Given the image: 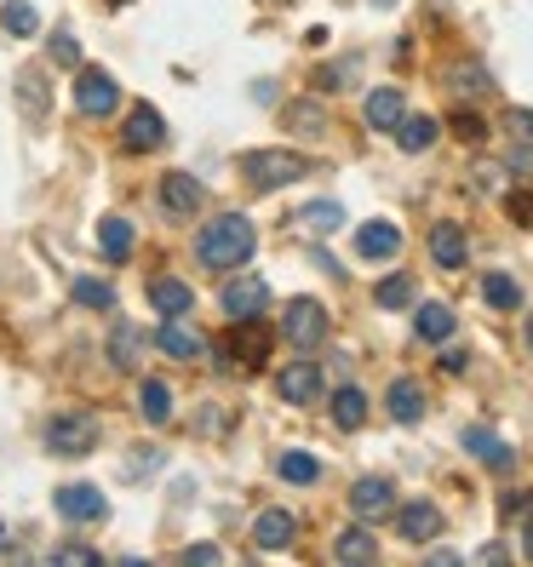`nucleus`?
Segmentation results:
<instances>
[{"label": "nucleus", "instance_id": "nucleus-28", "mask_svg": "<svg viewBox=\"0 0 533 567\" xmlns=\"http://www.w3.org/2000/svg\"><path fill=\"white\" fill-rule=\"evenodd\" d=\"M287 126H293L298 138H321V133H327V115H321V103H310V98L287 103Z\"/></svg>", "mask_w": 533, "mask_h": 567}, {"label": "nucleus", "instance_id": "nucleus-8", "mask_svg": "<svg viewBox=\"0 0 533 567\" xmlns=\"http://www.w3.org/2000/svg\"><path fill=\"white\" fill-rule=\"evenodd\" d=\"M350 510L362 515V522H378V515H396V487L385 476H362L350 487Z\"/></svg>", "mask_w": 533, "mask_h": 567}, {"label": "nucleus", "instance_id": "nucleus-9", "mask_svg": "<svg viewBox=\"0 0 533 567\" xmlns=\"http://www.w3.org/2000/svg\"><path fill=\"white\" fill-rule=\"evenodd\" d=\"M161 138H167L161 110H156V103H133V121L121 126V144L144 155V149H161Z\"/></svg>", "mask_w": 533, "mask_h": 567}, {"label": "nucleus", "instance_id": "nucleus-40", "mask_svg": "<svg viewBox=\"0 0 533 567\" xmlns=\"http://www.w3.org/2000/svg\"><path fill=\"white\" fill-rule=\"evenodd\" d=\"M465 367H470L465 350H442V373H465Z\"/></svg>", "mask_w": 533, "mask_h": 567}, {"label": "nucleus", "instance_id": "nucleus-21", "mask_svg": "<svg viewBox=\"0 0 533 567\" xmlns=\"http://www.w3.org/2000/svg\"><path fill=\"white\" fill-rule=\"evenodd\" d=\"M436 138H442V126L430 121V115H401V121H396V144L408 149V155H424Z\"/></svg>", "mask_w": 533, "mask_h": 567}, {"label": "nucleus", "instance_id": "nucleus-6", "mask_svg": "<svg viewBox=\"0 0 533 567\" xmlns=\"http://www.w3.org/2000/svg\"><path fill=\"white\" fill-rule=\"evenodd\" d=\"M75 103H81V115H115L121 110V87L110 81L104 69H81L75 75Z\"/></svg>", "mask_w": 533, "mask_h": 567}, {"label": "nucleus", "instance_id": "nucleus-11", "mask_svg": "<svg viewBox=\"0 0 533 567\" xmlns=\"http://www.w3.org/2000/svg\"><path fill=\"white\" fill-rule=\"evenodd\" d=\"M396 528H401V538H413V545H430V538L442 533V510H436V504H424V499L396 504Z\"/></svg>", "mask_w": 533, "mask_h": 567}, {"label": "nucleus", "instance_id": "nucleus-43", "mask_svg": "<svg viewBox=\"0 0 533 567\" xmlns=\"http://www.w3.org/2000/svg\"><path fill=\"white\" fill-rule=\"evenodd\" d=\"M511 133H522V138L533 144V110H517V115H511Z\"/></svg>", "mask_w": 533, "mask_h": 567}, {"label": "nucleus", "instance_id": "nucleus-5", "mask_svg": "<svg viewBox=\"0 0 533 567\" xmlns=\"http://www.w3.org/2000/svg\"><path fill=\"white\" fill-rule=\"evenodd\" d=\"M218 304H224V316H230V321H259V316H264V304H270V287H264L259 275L224 281V293H218Z\"/></svg>", "mask_w": 533, "mask_h": 567}, {"label": "nucleus", "instance_id": "nucleus-1", "mask_svg": "<svg viewBox=\"0 0 533 567\" xmlns=\"http://www.w3.org/2000/svg\"><path fill=\"white\" fill-rule=\"evenodd\" d=\"M252 247H259V236H252V224L241 213H224V218H213L195 236V258L207 270H241L247 258H252Z\"/></svg>", "mask_w": 533, "mask_h": 567}, {"label": "nucleus", "instance_id": "nucleus-16", "mask_svg": "<svg viewBox=\"0 0 533 567\" xmlns=\"http://www.w3.org/2000/svg\"><path fill=\"white\" fill-rule=\"evenodd\" d=\"M430 258H436L442 270H465V258H470L465 229L460 224H436V229H430Z\"/></svg>", "mask_w": 533, "mask_h": 567}, {"label": "nucleus", "instance_id": "nucleus-10", "mask_svg": "<svg viewBox=\"0 0 533 567\" xmlns=\"http://www.w3.org/2000/svg\"><path fill=\"white\" fill-rule=\"evenodd\" d=\"M58 510L69 515V522H104V515H110L104 494H98V487H87V481L58 487Z\"/></svg>", "mask_w": 533, "mask_h": 567}, {"label": "nucleus", "instance_id": "nucleus-17", "mask_svg": "<svg viewBox=\"0 0 533 567\" xmlns=\"http://www.w3.org/2000/svg\"><path fill=\"white\" fill-rule=\"evenodd\" d=\"M367 126H373V133H396V121L401 115H408V98H401L396 87H378V92H367Z\"/></svg>", "mask_w": 533, "mask_h": 567}, {"label": "nucleus", "instance_id": "nucleus-3", "mask_svg": "<svg viewBox=\"0 0 533 567\" xmlns=\"http://www.w3.org/2000/svg\"><path fill=\"white\" fill-rule=\"evenodd\" d=\"M46 447H53L58 458H81L98 447V419L92 412H58L53 424H46Z\"/></svg>", "mask_w": 533, "mask_h": 567}, {"label": "nucleus", "instance_id": "nucleus-39", "mask_svg": "<svg viewBox=\"0 0 533 567\" xmlns=\"http://www.w3.org/2000/svg\"><path fill=\"white\" fill-rule=\"evenodd\" d=\"M53 58H58V64H75L81 52H75V41H69V35H53Z\"/></svg>", "mask_w": 533, "mask_h": 567}, {"label": "nucleus", "instance_id": "nucleus-38", "mask_svg": "<svg viewBox=\"0 0 533 567\" xmlns=\"http://www.w3.org/2000/svg\"><path fill=\"white\" fill-rule=\"evenodd\" d=\"M58 562L81 567V562H98V551H87V545H58Z\"/></svg>", "mask_w": 533, "mask_h": 567}, {"label": "nucleus", "instance_id": "nucleus-36", "mask_svg": "<svg viewBox=\"0 0 533 567\" xmlns=\"http://www.w3.org/2000/svg\"><path fill=\"white\" fill-rule=\"evenodd\" d=\"M282 476H287V481H316L321 464H316L310 453H282Z\"/></svg>", "mask_w": 533, "mask_h": 567}, {"label": "nucleus", "instance_id": "nucleus-24", "mask_svg": "<svg viewBox=\"0 0 533 567\" xmlns=\"http://www.w3.org/2000/svg\"><path fill=\"white\" fill-rule=\"evenodd\" d=\"M224 350H236V355H230L236 367H259V361H264V332H259V321H236V339L224 344Z\"/></svg>", "mask_w": 533, "mask_h": 567}, {"label": "nucleus", "instance_id": "nucleus-37", "mask_svg": "<svg viewBox=\"0 0 533 567\" xmlns=\"http://www.w3.org/2000/svg\"><path fill=\"white\" fill-rule=\"evenodd\" d=\"M453 133H460L465 144H481V138H488V126H481L476 110H460V115H453Z\"/></svg>", "mask_w": 533, "mask_h": 567}, {"label": "nucleus", "instance_id": "nucleus-23", "mask_svg": "<svg viewBox=\"0 0 533 567\" xmlns=\"http://www.w3.org/2000/svg\"><path fill=\"white\" fill-rule=\"evenodd\" d=\"M390 419L396 424H419L424 419V390H419L413 378H396L390 384Z\"/></svg>", "mask_w": 533, "mask_h": 567}, {"label": "nucleus", "instance_id": "nucleus-18", "mask_svg": "<svg viewBox=\"0 0 533 567\" xmlns=\"http://www.w3.org/2000/svg\"><path fill=\"white\" fill-rule=\"evenodd\" d=\"M156 344H161V355H172V361H195L201 350H207V339H201L195 327H184L178 316H167V327L156 332Z\"/></svg>", "mask_w": 533, "mask_h": 567}, {"label": "nucleus", "instance_id": "nucleus-19", "mask_svg": "<svg viewBox=\"0 0 533 567\" xmlns=\"http://www.w3.org/2000/svg\"><path fill=\"white\" fill-rule=\"evenodd\" d=\"M133 241H138V229L126 224L121 213L98 218V247H104V258H110V264H126V258H133Z\"/></svg>", "mask_w": 533, "mask_h": 567}, {"label": "nucleus", "instance_id": "nucleus-42", "mask_svg": "<svg viewBox=\"0 0 533 567\" xmlns=\"http://www.w3.org/2000/svg\"><path fill=\"white\" fill-rule=\"evenodd\" d=\"M511 172H517V178H533V155H528V149H511Z\"/></svg>", "mask_w": 533, "mask_h": 567}, {"label": "nucleus", "instance_id": "nucleus-15", "mask_svg": "<svg viewBox=\"0 0 533 567\" xmlns=\"http://www.w3.org/2000/svg\"><path fill=\"white\" fill-rule=\"evenodd\" d=\"M465 453H476L488 470H511V464H517V447H504L488 424H470V430H465Z\"/></svg>", "mask_w": 533, "mask_h": 567}, {"label": "nucleus", "instance_id": "nucleus-33", "mask_svg": "<svg viewBox=\"0 0 533 567\" xmlns=\"http://www.w3.org/2000/svg\"><path fill=\"white\" fill-rule=\"evenodd\" d=\"M373 298H378V309H408L413 304V275H385Z\"/></svg>", "mask_w": 533, "mask_h": 567}, {"label": "nucleus", "instance_id": "nucleus-26", "mask_svg": "<svg viewBox=\"0 0 533 567\" xmlns=\"http://www.w3.org/2000/svg\"><path fill=\"white\" fill-rule=\"evenodd\" d=\"M333 419H339V430H362L367 424V396L355 390V384L333 390Z\"/></svg>", "mask_w": 533, "mask_h": 567}, {"label": "nucleus", "instance_id": "nucleus-34", "mask_svg": "<svg viewBox=\"0 0 533 567\" xmlns=\"http://www.w3.org/2000/svg\"><path fill=\"white\" fill-rule=\"evenodd\" d=\"M75 304H81V309H110V304H115V287H110V281H98V275H92V281L81 275V281H75Z\"/></svg>", "mask_w": 533, "mask_h": 567}, {"label": "nucleus", "instance_id": "nucleus-7", "mask_svg": "<svg viewBox=\"0 0 533 567\" xmlns=\"http://www.w3.org/2000/svg\"><path fill=\"white\" fill-rule=\"evenodd\" d=\"M275 390H282L293 407H310V401L327 390V378H321V367H316V361H293V367H282V373H275Z\"/></svg>", "mask_w": 533, "mask_h": 567}, {"label": "nucleus", "instance_id": "nucleus-2", "mask_svg": "<svg viewBox=\"0 0 533 567\" xmlns=\"http://www.w3.org/2000/svg\"><path fill=\"white\" fill-rule=\"evenodd\" d=\"M241 172H247L252 190H287V184H298V178L310 172V161H304L298 149H247Z\"/></svg>", "mask_w": 533, "mask_h": 567}, {"label": "nucleus", "instance_id": "nucleus-22", "mask_svg": "<svg viewBox=\"0 0 533 567\" xmlns=\"http://www.w3.org/2000/svg\"><path fill=\"white\" fill-rule=\"evenodd\" d=\"M413 332H419V339H430V344H447L453 339V304H419Z\"/></svg>", "mask_w": 533, "mask_h": 567}, {"label": "nucleus", "instance_id": "nucleus-27", "mask_svg": "<svg viewBox=\"0 0 533 567\" xmlns=\"http://www.w3.org/2000/svg\"><path fill=\"white\" fill-rule=\"evenodd\" d=\"M138 355H144V332L133 321H121L110 332V361H115V367H138Z\"/></svg>", "mask_w": 533, "mask_h": 567}, {"label": "nucleus", "instance_id": "nucleus-46", "mask_svg": "<svg viewBox=\"0 0 533 567\" xmlns=\"http://www.w3.org/2000/svg\"><path fill=\"white\" fill-rule=\"evenodd\" d=\"M110 7H121V0H110Z\"/></svg>", "mask_w": 533, "mask_h": 567}, {"label": "nucleus", "instance_id": "nucleus-30", "mask_svg": "<svg viewBox=\"0 0 533 567\" xmlns=\"http://www.w3.org/2000/svg\"><path fill=\"white\" fill-rule=\"evenodd\" d=\"M0 30L23 41V35H35V30H41V18H35L30 0H7V7H0Z\"/></svg>", "mask_w": 533, "mask_h": 567}, {"label": "nucleus", "instance_id": "nucleus-44", "mask_svg": "<svg viewBox=\"0 0 533 567\" xmlns=\"http://www.w3.org/2000/svg\"><path fill=\"white\" fill-rule=\"evenodd\" d=\"M522 545H528V556H533V522H528V538H522Z\"/></svg>", "mask_w": 533, "mask_h": 567}, {"label": "nucleus", "instance_id": "nucleus-31", "mask_svg": "<svg viewBox=\"0 0 533 567\" xmlns=\"http://www.w3.org/2000/svg\"><path fill=\"white\" fill-rule=\"evenodd\" d=\"M481 298H488L494 309H517L522 304V287H517V275H488V281H481Z\"/></svg>", "mask_w": 533, "mask_h": 567}, {"label": "nucleus", "instance_id": "nucleus-13", "mask_svg": "<svg viewBox=\"0 0 533 567\" xmlns=\"http://www.w3.org/2000/svg\"><path fill=\"white\" fill-rule=\"evenodd\" d=\"M161 206H167V218H195L201 213V184L190 172H167L161 178Z\"/></svg>", "mask_w": 533, "mask_h": 567}, {"label": "nucleus", "instance_id": "nucleus-14", "mask_svg": "<svg viewBox=\"0 0 533 567\" xmlns=\"http://www.w3.org/2000/svg\"><path fill=\"white\" fill-rule=\"evenodd\" d=\"M401 252V229L396 224H385V218H373V224H362L355 229V258H396Z\"/></svg>", "mask_w": 533, "mask_h": 567}, {"label": "nucleus", "instance_id": "nucleus-4", "mask_svg": "<svg viewBox=\"0 0 533 567\" xmlns=\"http://www.w3.org/2000/svg\"><path fill=\"white\" fill-rule=\"evenodd\" d=\"M282 332H287V344L316 350V344L327 339V309H321L316 298H293L287 316H282Z\"/></svg>", "mask_w": 533, "mask_h": 567}, {"label": "nucleus", "instance_id": "nucleus-29", "mask_svg": "<svg viewBox=\"0 0 533 567\" xmlns=\"http://www.w3.org/2000/svg\"><path fill=\"white\" fill-rule=\"evenodd\" d=\"M138 407H144V419H149V424H167V419H172V390H167L161 378H144Z\"/></svg>", "mask_w": 533, "mask_h": 567}, {"label": "nucleus", "instance_id": "nucleus-35", "mask_svg": "<svg viewBox=\"0 0 533 567\" xmlns=\"http://www.w3.org/2000/svg\"><path fill=\"white\" fill-rule=\"evenodd\" d=\"M453 92L481 98V92H494V81H488V69H481V64H460V69H453Z\"/></svg>", "mask_w": 533, "mask_h": 567}, {"label": "nucleus", "instance_id": "nucleus-41", "mask_svg": "<svg viewBox=\"0 0 533 567\" xmlns=\"http://www.w3.org/2000/svg\"><path fill=\"white\" fill-rule=\"evenodd\" d=\"M184 562H224V551H218V545H190Z\"/></svg>", "mask_w": 533, "mask_h": 567}, {"label": "nucleus", "instance_id": "nucleus-32", "mask_svg": "<svg viewBox=\"0 0 533 567\" xmlns=\"http://www.w3.org/2000/svg\"><path fill=\"white\" fill-rule=\"evenodd\" d=\"M298 224H304V229H316V236H327V229H339V224H344V206H339V201H310Z\"/></svg>", "mask_w": 533, "mask_h": 567}, {"label": "nucleus", "instance_id": "nucleus-20", "mask_svg": "<svg viewBox=\"0 0 533 567\" xmlns=\"http://www.w3.org/2000/svg\"><path fill=\"white\" fill-rule=\"evenodd\" d=\"M149 304H156L161 316H190V309H195V293H190V281H172V275H161L156 287H149Z\"/></svg>", "mask_w": 533, "mask_h": 567}, {"label": "nucleus", "instance_id": "nucleus-25", "mask_svg": "<svg viewBox=\"0 0 533 567\" xmlns=\"http://www.w3.org/2000/svg\"><path fill=\"white\" fill-rule=\"evenodd\" d=\"M333 556L350 562V567H355V562H378V538L367 533V522H362V528H344L339 545H333Z\"/></svg>", "mask_w": 533, "mask_h": 567}, {"label": "nucleus", "instance_id": "nucleus-45", "mask_svg": "<svg viewBox=\"0 0 533 567\" xmlns=\"http://www.w3.org/2000/svg\"><path fill=\"white\" fill-rule=\"evenodd\" d=\"M528 350H533V321H528Z\"/></svg>", "mask_w": 533, "mask_h": 567}, {"label": "nucleus", "instance_id": "nucleus-12", "mask_svg": "<svg viewBox=\"0 0 533 567\" xmlns=\"http://www.w3.org/2000/svg\"><path fill=\"white\" fill-rule=\"evenodd\" d=\"M298 538V515L293 510H264L259 522H252V545L259 551H287Z\"/></svg>", "mask_w": 533, "mask_h": 567}]
</instances>
